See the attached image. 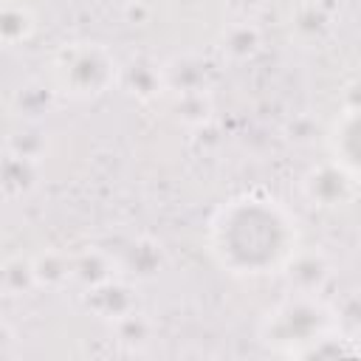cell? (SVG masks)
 I'll use <instances>...</instances> for the list:
<instances>
[{"instance_id": "1", "label": "cell", "mask_w": 361, "mask_h": 361, "mask_svg": "<svg viewBox=\"0 0 361 361\" xmlns=\"http://www.w3.org/2000/svg\"><path fill=\"white\" fill-rule=\"evenodd\" d=\"M212 257L237 276L282 271L296 245L293 217L271 197L240 195L209 220Z\"/></svg>"}, {"instance_id": "2", "label": "cell", "mask_w": 361, "mask_h": 361, "mask_svg": "<svg viewBox=\"0 0 361 361\" xmlns=\"http://www.w3.org/2000/svg\"><path fill=\"white\" fill-rule=\"evenodd\" d=\"M336 313L333 305H327L322 296L313 293H290L279 305H274L262 324H259V338L276 353L296 355L316 344L322 336L336 330Z\"/></svg>"}, {"instance_id": "3", "label": "cell", "mask_w": 361, "mask_h": 361, "mask_svg": "<svg viewBox=\"0 0 361 361\" xmlns=\"http://www.w3.org/2000/svg\"><path fill=\"white\" fill-rule=\"evenodd\" d=\"M118 65L99 42H68L51 59V87L71 99H96L113 87Z\"/></svg>"}, {"instance_id": "4", "label": "cell", "mask_w": 361, "mask_h": 361, "mask_svg": "<svg viewBox=\"0 0 361 361\" xmlns=\"http://www.w3.org/2000/svg\"><path fill=\"white\" fill-rule=\"evenodd\" d=\"M355 183L358 178H353L341 164L330 158L305 172L302 192L319 209H341L355 197Z\"/></svg>"}, {"instance_id": "5", "label": "cell", "mask_w": 361, "mask_h": 361, "mask_svg": "<svg viewBox=\"0 0 361 361\" xmlns=\"http://www.w3.org/2000/svg\"><path fill=\"white\" fill-rule=\"evenodd\" d=\"M282 274H285V279H288L293 293L322 296V290L327 288V282L333 276V262L319 248H296L290 254V259L285 262Z\"/></svg>"}, {"instance_id": "6", "label": "cell", "mask_w": 361, "mask_h": 361, "mask_svg": "<svg viewBox=\"0 0 361 361\" xmlns=\"http://www.w3.org/2000/svg\"><path fill=\"white\" fill-rule=\"evenodd\" d=\"M327 147L336 164H341L353 178L361 180V104L344 110L327 135Z\"/></svg>"}, {"instance_id": "7", "label": "cell", "mask_w": 361, "mask_h": 361, "mask_svg": "<svg viewBox=\"0 0 361 361\" xmlns=\"http://www.w3.org/2000/svg\"><path fill=\"white\" fill-rule=\"evenodd\" d=\"M85 305H87L99 319H104V322H110V324L138 307L135 290H133L127 282H121L118 276L110 279V282H102V285H96V288H90V290H85Z\"/></svg>"}, {"instance_id": "8", "label": "cell", "mask_w": 361, "mask_h": 361, "mask_svg": "<svg viewBox=\"0 0 361 361\" xmlns=\"http://www.w3.org/2000/svg\"><path fill=\"white\" fill-rule=\"evenodd\" d=\"M116 279V259L102 248H85L73 254V282L85 290Z\"/></svg>"}, {"instance_id": "9", "label": "cell", "mask_w": 361, "mask_h": 361, "mask_svg": "<svg viewBox=\"0 0 361 361\" xmlns=\"http://www.w3.org/2000/svg\"><path fill=\"white\" fill-rule=\"evenodd\" d=\"M262 48V31L254 23H234L220 37V51L231 62H248Z\"/></svg>"}, {"instance_id": "10", "label": "cell", "mask_w": 361, "mask_h": 361, "mask_svg": "<svg viewBox=\"0 0 361 361\" xmlns=\"http://www.w3.org/2000/svg\"><path fill=\"white\" fill-rule=\"evenodd\" d=\"M37 178H39V161L6 152V161H3V195L8 200L25 197L28 192H34Z\"/></svg>"}, {"instance_id": "11", "label": "cell", "mask_w": 361, "mask_h": 361, "mask_svg": "<svg viewBox=\"0 0 361 361\" xmlns=\"http://www.w3.org/2000/svg\"><path fill=\"white\" fill-rule=\"evenodd\" d=\"M34 259V274H37V285L39 288H48V290H56L68 282H73V254H65V251H42Z\"/></svg>"}, {"instance_id": "12", "label": "cell", "mask_w": 361, "mask_h": 361, "mask_svg": "<svg viewBox=\"0 0 361 361\" xmlns=\"http://www.w3.org/2000/svg\"><path fill=\"white\" fill-rule=\"evenodd\" d=\"M37 28V17L31 14V8L25 3H14L8 0L0 11V37L6 48H14L20 42H28L34 37Z\"/></svg>"}, {"instance_id": "13", "label": "cell", "mask_w": 361, "mask_h": 361, "mask_svg": "<svg viewBox=\"0 0 361 361\" xmlns=\"http://www.w3.org/2000/svg\"><path fill=\"white\" fill-rule=\"evenodd\" d=\"M164 85L172 87L175 93H189V90H206V65L195 56H178L166 62L164 68Z\"/></svg>"}, {"instance_id": "14", "label": "cell", "mask_w": 361, "mask_h": 361, "mask_svg": "<svg viewBox=\"0 0 361 361\" xmlns=\"http://www.w3.org/2000/svg\"><path fill=\"white\" fill-rule=\"evenodd\" d=\"M333 25L330 11L322 3H302L296 8V14L290 17V31L302 39V42H313L322 39Z\"/></svg>"}, {"instance_id": "15", "label": "cell", "mask_w": 361, "mask_h": 361, "mask_svg": "<svg viewBox=\"0 0 361 361\" xmlns=\"http://www.w3.org/2000/svg\"><path fill=\"white\" fill-rule=\"evenodd\" d=\"M0 285H3V293L6 296H23L37 285V274H34V259L31 257H23V254H14L3 262V271H0Z\"/></svg>"}, {"instance_id": "16", "label": "cell", "mask_w": 361, "mask_h": 361, "mask_svg": "<svg viewBox=\"0 0 361 361\" xmlns=\"http://www.w3.org/2000/svg\"><path fill=\"white\" fill-rule=\"evenodd\" d=\"M45 149H48V138H45V133H42L34 121H25V124H20L14 133H8L6 152H11V155L31 158V161H42Z\"/></svg>"}, {"instance_id": "17", "label": "cell", "mask_w": 361, "mask_h": 361, "mask_svg": "<svg viewBox=\"0 0 361 361\" xmlns=\"http://www.w3.org/2000/svg\"><path fill=\"white\" fill-rule=\"evenodd\" d=\"M54 93H56V90L48 87V85H42V82L20 85L17 93H14V110H17V116H28V118H34V116L45 113L48 104H51V96H54Z\"/></svg>"}, {"instance_id": "18", "label": "cell", "mask_w": 361, "mask_h": 361, "mask_svg": "<svg viewBox=\"0 0 361 361\" xmlns=\"http://www.w3.org/2000/svg\"><path fill=\"white\" fill-rule=\"evenodd\" d=\"M113 330H116V338H118L124 347L138 350V347H144V344L149 341V336H152V322H149L144 313H138V307H135L133 313L116 319V322H113Z\"/></svg>"}, {"instance_id": "19", "label": "cell", "mask_w": 361, "mask_h": 361, "mask_svg": "<svg viewBox=\"0 0 361 361\" xmlns=\"http://www.w3.org/2000/svg\"><path fill=\"white\" fill-rule=\"evenodd\" d=\"M161 265V248L152 243V240H135L130 248H127V257H124V268L130 274H138V276H152Z\"/></svg>"}, {"instance_id": "20", "label": "cell", "mask_w": 361, "mask_h": 361, "mask_svg": "<svg viewBox=\"0 0 361 361\" xmlns=\"http://www.w3.org/2000/svg\"><path fill=\"white\" fill-rule=\"evenodd\" d=\"M121 82H124L133 93H138L141 99H147V96H152V93L164 85V71L155 68V65H144V62H138V65L124 68Z\"/></svg>"}, {"instance_id": "21", "label": "cell", "mask_w": 361, "mask_h": 361, "mask_svg": "<svg viewBox=\"0 0 361 361\" xmlns=\"http://www.w3.org/2000/svg\"><path fill=\"white\" fill-rule=\"evenodd\" d=\"M175 116L183 124H203L212 116V102L206 96V90H189V93H178L175 96Z\"/></svg>"}, {"instance_id": "22", "label": "cell", "mask_w": 361, "mask_h": 361, "mask_svg": "<svg viewBox=\"0 0 361 361\" xmlns=\"http://www.w3.org/2000/svg\"><path fill=\"white\" fill-rule=\"evenodd\" d=\"M333 313H336L338 330H344V333H350V336H358V333H361V290L344 293V296L333 305Z\"/></svg>"}]
</instances>
